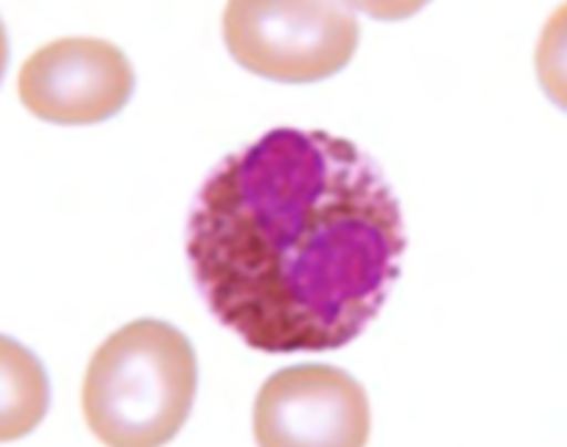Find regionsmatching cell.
I'll use <instances>...</instances> for the list:
<instances>
[{
  "label": "cell",
  "mask_w": 567,
  "mask_h": 447,
  "mask_svg": "<svg viewBox=\"0 0 567 447\" xmlns=\"http://www.w3.org/2000/svg\"><path fill=\"white\" fill-rule=\"evenodd\" d=\"M405 231L370 155L326 131L275 128L228 155L188 222L193 280L261 353L353 342L400 277Z\"/></svg>",
  "instance_id": "cell-1"
},
{
  "label": "cell",
  "mask_w": 567,
  "mask_h": 447,
  "mask_svg": "<svg viewBox=\"0 0 567 447\" xmlns=\"http://www.w3.org/2000/svg\"><path fill=\"white\" fill-rule=\"evenodd\" d=\"M198 385L188 336L163 320H136L95 350L82 385L90 432L112 447L172 443Z\"/></svg>",
  "instance_id": "cell-2"
},
{
  "label": "cell",
  "mask_w": 567,
  "mask_h": 447,
  "mask_svg": "<svg viewBox=\"0 0 567 447\" xmlns=\"http://www.w3.org/2000/svg\"><path fill=\"white\" fill-rule=\"evenodd\" d=\"M231 58L271 82L307 84L340 74L359 46V20L329 0H231L223 17Z\"/></svg>",
  "instance_id": "cell-3"
},
{
  "label": "cell",
  "mask_w": 567,
  "mask_h": 447,
  "mask_svg": "<svg viewBox=\"0 0 567 447\" xmlns=\"http://www.w3.org/2000/svg\"><path fill=\"white\" fill-rule=\"evenodd\" d=\"M370 418L359 380L323 364L280 368L252 407L261 447H361L370 437Z\"/></svg>",
  "instance_id": "cell-4"
},
{
  "label": "cell",
  "mask_w": 567,
  "mask_h": 447,
  "mask_svg": "<svg viewBox=\"0 0 567 447\" xmlns=\"http://www.w3.org/2000/svg\"><path fill=\"white\" fill-rule=\"evenodd\" d=\"M17 87L28 112L44 123L95 125L123 112L136 76L112 41L58 39L30 54Z\"/></svg>",
  "instance_id": "cell-5"
},
{
  "label": "cell",
  "mask_w": 567,
  "mask_h": 447,
  "mask_svg": "<svg viewBox=\"0 0 567 447\" xmlns=\"http://www.w3.org/2000/svg\"><path fill=\"white\" fill-rule=\"evenodd\" d=\"M50 404L44 368L33 358V353L20 344L3 340V423L0 437L17 439L28 434Z\"/></svg>",
  "instance_id": "cell-6"
}]
</instances>
